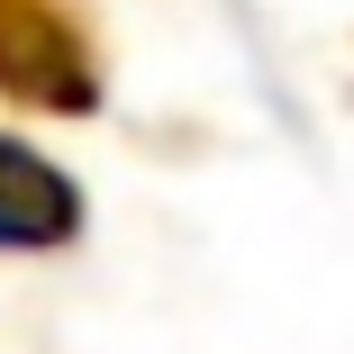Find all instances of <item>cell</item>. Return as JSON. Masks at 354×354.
I'll return each mask as SVG.
<instances>
[{"mask_svg": "<svg viewBox=\"0 0 354 354\" xmlns=\"http://www.w3.org/2000/svg\"><path fill=\"white\" fill-rule=\"evenodd\" d=\"M73 218H82L73 182L0 136V245H55V236H73Z\"/></svg>", "mask_w": 354, "mask_h": 354, "instance_id": "6da1fadb", "label": "cell"}]
</instances>
